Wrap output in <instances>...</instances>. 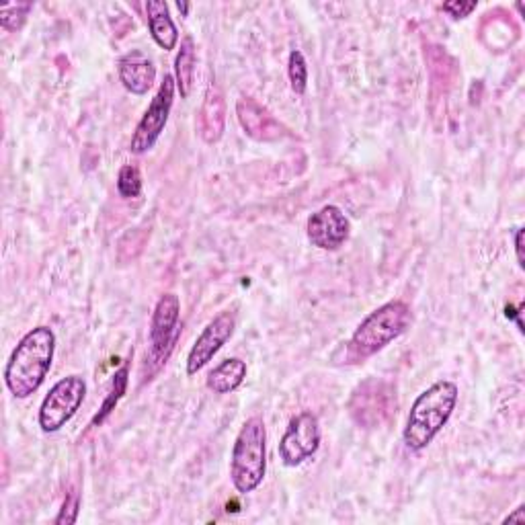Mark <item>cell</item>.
Segmentation results:
<instances>
[{
    "mask_svg": "<svg viewBox=\"0 0 525 525\" xmlns=\"http://www.w3.org/2000/svg\"><path fill=\"white\" fill-rule=\"evenodd\" d=\"M78 505H80L78 493H70V495L66 497L64 505H62L60 515L56 517V523H58V525H64V523L70 525V523H74L76 517H78Z\"/></svg>",
    "mask_w": 525,
    "mask_h": 525,
    "instance_id": "cell-21",
    "label": "cell"
},
{
    "mask_svg": "<svg viewBox=\"0 0 525 525\" xmlns=\"http://www.w3.org/2000/svg\"><path fill=\"white\" fill-rule=\"evenodd\" d=\"M308 240L320 251H339L351 234L349 218L337 206H325L308 218Z\"/></svg>",
    "mask_w": 525,
    "mask_h": 525,
    "instance_id": "cell-10",
    "label": "cell"
},
{
    "mask_svg": "<svg viewBox=\"0 0 525 525\" xmlns=\"http://www.w3.org/2000/svg\"><path fill=\"white\" fill-rule=\"evenodd\" d=\"M236 329V320L230 312L218 314L214 320L208 322V327L201 331L197 341L193 343L189 357H187V374L195 376L199 370H204L214 355L230 341Z\"/></svg>",
    "mask_w": 525,
    "mask_h": 525,
    "instance_id": "cell-9",
    "label": "cell"
},
{
    "mask_svg": "<svg viewBox=\"0 0 525 525\" xmlns=\"http://www.w3.org/2000/svg\"><path fill=\"white\" fill-rule=\"evenodd\" d=\"M458 396V386L450 380H439L419 394L409 413L407 427L402 431V439H405L409 450L421 452L429 446L452 419Z\"/></svg>",
    "mask_w": 525,
    "mask_h": 525,
    "instance_id": "cell-2",
    "label": "cell"
},
{
    "mask_svg": "<svg viewBox=\"0 0 525 525\" xmlns=\"http://www.w3.org/2000/svg\"><path fill=\"white\" fill-rule=\"evenodd\" d=\"M267 470V429L261 417L249 419L236 435L230 476L234 489L242 495H249L259 489Z\"/></svg>",
    "mask_w": 525,
    "mask_h": 525,
    "instance_id": "cell-4",
    "label": "cell"
},
{
    "mask_svg": "<svg viewBox=\"0 0 525 525\" xmlns=\"http://www.w3.org/2000/svg\"><path fill=\"white\" fill-rule=\"evenodd\" d=\"M126 390H128V366H124V368H121V370H119V372L113 376L111 392H109L107 400L103 402L101 411H99V413H97V417L93 419L91 427H99V425H101V423H103V421L109 417V413L115 409V405H117V402H119V398L126 394Z\"/></svg>",
    "mask_w": 525,
    "mask_h": 525,
    "instance_id": "cell-17",
    "label": "cell"
},
{
    "mask_svg": "<svg viewBox=\"0 0 525 525\" xmlns=\"http://www.w3.org/2000/svg\"><path fill=\"white\" fill-rule=\"evenodd\" d=\"M288 76H290L292 91L296 95H304L306 87H308V64H306V58H304V54L300 50H294L290 54Z\"/></svg>",
    "mask_w": 525,
    "mask_h": 525,
    "instance_id": "cell-18",
    "label": "cell"
},
{
    "mask_svg": "<svg viewBox=\"0 0 525 525\" xmlns=\"http://www.w3.org/2000/svg\"><path fill=\"white\" fill-rule=\"evenodd\" d=\"M513 521L525 523V509H523V507H519L515 513H511L509 517H505V523H513Z\"/></svg>",
    "mask_w": 525,
    "mask_h": 525,
    "instance_id": "cell-24",
    "label": "cell"
},
{
    "mask_svg": "<svg viewBox=\"0 0 525 525\" xmlns=\"http://www.w3.org/2000/svg\"><path fill=\"white\" fill-rule=\"evenodd\" d=\"M173 101H175V78L171 74H167L163 83H160L158 93L154 95L150 107L146 109L144 117L140 119L134 136H132L130 150L134 154H144L150 148H154L156 140L167 128V121H169V115L173 109Z\"/></svg>",
    "mask_w": 525,
    "mask_h": 525,
    "instance_id": "cell-7",
    "label": "cell"
},
{
    "mask_svg": "<svg viewBox=\"0 0 525 525\" xmlns=\"http://www.w3.org/2000/svg\"><path fill=\"white\" fill-rule=\"evenodd\" d=\"M320 448V423L312 413L296 415L279 441V456L288 468H296L312 458Z\"/></svg>",
    "mask_w": 525,
    "mask_h": 525,
    "instance_id": "cell-8",
    "label": "cell"
},
{
    "mask_svg": "<svg viewBox=\"0 0 525 525\" xmlns=\"http://www.w3.org/2000/svg\"><path fill=\"white\" fill-rule=\"evenodd\" d=\"M56 335L50 327L31 329L11 353L5 368V384L15 398H29L42 386L52 370Z\"/></svg>",
    "mask_w": 525,
    "mask_h": 525,
    "instance_id": "cell-1",
    "label": "cell"
},
{
    "mask_svg": "<svg viewBox=\"0 0 525 525\" xmlns=\"http://www.w3.org/2000/svg\"><path fill=\"white\" fill-rule=\"evenodd\" d=\"M179 314L181 302L175 294H165L158 300L152 322H150V353L148 359L154 363V370H158L163 363H167L177 337H179Z\"/></svg>",
    "mask_w": 525,
    "mask_h": 525,
    "instance_id": "cell-6",
    "label": "cell"
},
{
    "mask_svg": "<svg viewBox=\"0 0 525 525\" xmlns=\"http://www.w3.org/2000/svg\"><path fill=\"white\" fill-rule=\"evenodd\" d=\"M236 117L240 128L245 130V134L257 142H277L284 136H288L286 128L279 124V121L259 105L251 97H242L236 103Z\"/></svg>",
    "mask_w": 525,
    "mask_h": 525,
    "instance_id": "cell-11",
    "label": "cell"
},
{
    "mask_svg": "<svg viewBox=\"0 0 525 525\" xmlns=\"http://www.w3.org/2000/svg\"><path fill=\"white\" fill-rule=\"evenodd\" d=\"M247 378V363L238 359V357H230L226 361H222L220 366H216L206 380V386L214 392V394H230L234 392L242 382Z\"/></svg>",
    "mask_w": 525,
    "mask_h": 525,
    "instance_id": "cell-15",
    "label": "cell"
},
{
    "mask_svg": "<svg viewBox=\"0 0 525 525\" xmlns=\"http://www.w3.org/2000/svg\"><path fill=\"white\" fill-rule=\"evenodd\" d=\"M31 9H33L31 3H17V5L0 7V25H3V29H7V31L21 29Z\"/></svg>",
    "mask_w": 525,
    "mask_h": 525,
    "instance_id": "cell-20",
    "label": "cell"
},
{
    "mask_svg": "<svg viewBox=\"0 0 525 525\" xmlns=\"http://www.w3.org/2000/svg\"><path fill=\"white\" fill-rule=\"evenodd\" d=\"M523 228H517L515 232V251H517V261H519V267H523Z\"/></svg>",
    "mask_w": 525,
    "mask_h": 525,
    "instance_id": "cell-23",
    "label": "cell"
},
{
    "mask_svg": "<svg viewBox=\"0 0 525 525\" xmlns=\"http://www.w3.org/2000/svg\"><path fill=\"white\" fill-rule=\"evenodd\" d=\"M87 396V382L80 376H68L54 384L39 407V427L46 433L60 431L83 405Z\"/></svg>",
    "mask_w": 525,
    "mask_h": 525,
    "instance_id": "cell-5",
    "label": "cell"
},
{
    "mask_svg": "<svg viewBox=\"0 0 525 525\" xmlns=\"http://www.w3.org/2000/svg\"><path fill=\"white\" fill-rule=\"evenodd\" d=\"M413 322L411 308L400 302L392 300L374 310L361 325L355 329L353 337L347 343V355L351 361H363L386 345L396 341L400 335H405Z\"/></svg>",
    "mask_w": 525,
    "mask_h": 525,
    "instance_id": "cell-3",
    "label": "cell"
},
{
    "mask_svg": "<svg viewBox=\"0 0 525 525\" xmlns=\"http://www.w3.org/2000/svg\"><path fill=\"white\" fill-rule=\"evenodd\" d=\"M119 80L132 95H146L154 80H156V68L150 58H146L142 52H130L119 60Z\"/></svg>",
    "mask_w": 525,
    "mask_h": 525,
    "instance_id": "cell-12",
    "label": "cell"
},
{
    "mask_svg": "<svg viewBox=\"0 0 525 525\" xmlns=\"http://www.w3.org/2000/svg\"><path fill=\"white\" fill-rule=\"evenodd\" d=\"M195 66H197V48L193 37H183L181 50L175 58V80H177V89L183 99L191 95L193 83H195Z\"/></svg>",
    "mask_w": 525,
    "mask_h": 525,
    "instance_id": "cell-16",
    "label": "cell"
},
{
    "mask_svg": "<svg viewBox=\"0 0 525 525\" xmlns=\"http://www.w3.org/2000/svg\"><path fill=\"white\" fill-rule=\"evenodd\" d=\"M148 13V29L154 42L163 50H175L179 42V31L169 15V7L163 0H148L146 3Z\"/></svg>",
    "mask_w": 525,
    "mask_h": 525,
    "instance_id": "cell-14",
    "label": "cell"
},
{
    "mask_svg": "<svg viewBox=\"0 0 525 525\" xmlns=\"http://www.w3.org/2000/svg\"><path fill=\"white\" fill-rule=\"evenodd\" d=\"M224 126H226L224 97H222V91L218 89V85L212 80L208 91H206L204 105H201V113H199L201 138H204L208 144L218 142L224 136Z\"/></svg>",
    "mask_w": 525,
    "mask_h": 525,
    "instance_id": "cell-13",
    "label": "cell"
},
{
    "mask_svg": "<svg viewBox=\"0 0 525 525\" xmlns=\"http://www.w3.org/2000/svg\"><path fill=\"white\" fill-rule=\"evenodd\" d=\"M117 191L121 197H126V199H134L142 193V175L138 167L134 165L121 167L117 175Z\"/></svg>",
    "mask_w": 525,
    "mask_h": 525,
    "instance_id": "cell-19",
    "label": "cell"
},
{
    "mask_svg": "<svg viewBox=\"0 0 525 525\" xmlns=\"http://www.w3.org/2000/svg\"><path fill=\"white\" fill-rule=\"evenodd\" d=\"M441 9L454 19H464L476 9V3H462V0H454V3H446Z\"/></svg>",
    "mask_w": 525,
    "mask_h": 525,
    "instance_id": "cell-22",
    "label": "cell"
}]
</instances>
